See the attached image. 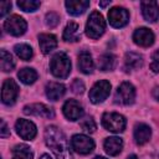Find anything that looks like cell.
Returning <instances> with one entry per match:
<instances>
[{
	"label": "cell",
	"mask_w": 159,
	"mask_h": 159,
	"mask_svg": "<svg viewBox=\"0 0 159 159\" xmlns=\"http://www.w3.org/2000/svg\"><path fill=\"white\" fill-rule=\"evenodd\" d=\"M81 39L80 34V26L77 22H68L63 30V40L67 42H76Z\"/></svg>",
	"instance_id": "cell-22"
},
{
	"label": "cell",
	"mask_w": 159,
	"mask_h": 159,
	"mask_svg": "<svg viewBox=\"0 0 159 159\" xmlns=\"http://www.w3.org/2000/svg\"><path fill=\"white\" fill-rule=\"evenodd\" d=\"M0 137L2 138H6V137H10V130L5 123L4 119H1V128H0Z\"/></svg>",
	"instance_id": "cell-35"
},
{
	"label": "cell",
	"mask_w": 159,
	"mask_h": 159,
	"mask_svg": "<svg viewBox=\"0 0 159 159\" xmlns=\"http://www.w3.org/2000/svg\"><path fill=\"white\" fill-rule=\"evenodd\" d=\"M140 7H142L143 17L148 22H155L159 19V5L157 1H153V0L142 1Z\"/></svg>",
	"instance_id": "cell-15"
},
{
	"label": "cell",
	"mask_w": 159,
	"mask_h": 159,
	"mask_svg": "<svg viewBox=\"0 0 159 159\" xmlns=\"http://www.w3.org/2000/svg\"><path fill=\"white\" fill-rule=\"evenodd\" d=\"M152 94H153V97H154L157 101H159V86H157V87L153 89Z\"/></svg>",
	"instance_id": "cell-36"
},
{
	"label": "cell",
	"mask_w": 159,
	"mask_h": 159,
	"mask_svg": "<svg viewBox=\"0 0 159 159\" xmlns=\"http://www.w3.org/2000/svg\"><path fill=\"white\" fill-rule=\"evenodd\" d=\"M14 50H15V53L21 60H24V61H30L31 57H32V55H34L31 46H29L26 43H17V45H15Z\"/></svg>",
	"instance_id": "cell-28"
},
{
	"label": "cell",
	"mask_w": 159,
	"mask_h": 159,
	"mask_svg": "<svg viewBox=\"0 0 159 159\" xmlns=\"http://www.w3.org/2000/svg\"><path fill=\"white\" fill-rule=\"evenodd\" d=\"M11 9V2L10 1H1L0 2V16L4 17Z\"/></svg>",
	"instance_id": "cell-34"
},
{
	"label": "cell",
	"mask_w": 159,
	"mask_h": 159,
	"mask_svg": "<svg viewBox=\"0 0 159 159\" xmlns=\"http://www.w3.org/2000/svg\"><path fill=\"white\" fill-rule=\"evenodd\" d=\"M45 143L52 150L56 159H72L68 142L57 127L50 125L45 129Z\"/></svg>",
	"instance_id": "cell-1"
},
{
	"label": "cell",
	"mask_w": 159,
	"mask_h": 159,
	"mask_svg": "<svg viewBox=\"0 0 159 159\" xmlns=\"http://www.w3.org/2000/svg\"><path fill=\"white\" fill-rule=\"evenodd\" d=\"M123 149V140L119 137H109L104 140V150L108 155L116 157Z\"/></svg>",
	"instance_id": "cell-18"
},
{
	"label": "cell",
	"mask_w": 159,
	"mask_h": 159,
	"mask_svg": "<svg viewBox=\"0 0 159 159\" xmlns=\"http://www.w3.org/2000/svg\"><path fill=\"white\" fill-rule=\"evenodd\" d=\"M15 129H16V133H17L22 139H25V140H31V139H34V138L36 137V133H37L36 125H35L32 122H30V120H27V119H22V118H20V119L16 120V123H15Z\"/></svg>",
	"instance_id": "cell-11"
},
{
	"label": "cell",
	"mask_w": 159,
	"mask_h": 159,
	"mask_svg": "<svg viewBox=\"0 0 159 159\" xmlns=\"http://www.w3.org/2000/svg\"><path fill=\"white\" fill-rule=\"evenodd\" d=\"M40 159H52V158H51L48 154H42V155L40 157Z\"/></svg>",
	"instance_id": "cell-38"
},
{
	"label": "cell",
	"mask_w": 159,
	"mask_h": 159,
	"mask_svg": "<svg viewBox=\"0 0 159 159\" xmlns=\"http://www.w3.org/2000/svg\"><path fill=\"white\" fill-rule=\"evenodd\" d=\"M117 58L112 53H104L98 58V67L101 71H111L114 68Z\"/></svg>",
	"instance_id": "cell-25"
},
{
	"label": "cell",
	"mask_w": 159,
	"mask_h": 159,
	"mask_svg": "<svg viewBox=\"0 0 159 159\" xmlns=\"http://www.w3.org/2000/svg\"><path fill=\"white\" fill-rule=\"evenodd\" d=\"M34 153L26 144H19L12 149V159H32Z\"/></svg>",
	"instance_id": "cell-24"
},
{
	"label": "cell",
	"mask_w": 159,
	"mask_h": 159,
	"mask_svg": "<svg viewBox=\"0 0 159 159\" xmlns=\"http://www.w3.org/2000/svg\"><path fill=\"white\" fill-rule=\"evenodd\" d=\"M39 45L42 53L47 55L57 47V39L52 34H41L39 35Z\"/></svg>",
	"instance_id": "cell-16"
},
{
	"label": "cell",
	"mask_w": 159,
	"mask_h": 159,
	"mask_svg": "<svg viewBox=\"0 0 159 159\" xmlns=\"http://www.w3.org/2000/svg\"><path fill=\"white\" fill-rule=\"evenodd\" d=\"M51 73L57 78H67L71 72V61L65 52H57L50 61Z\"/></svg>",
	"instance_id": "cell-2"
},
{
	"label": "cell",
	"mask_w": 159,
	"mask_h": 159,
	"mask_svg": "<svg viewBox=\"0 0 159 159\" xmlns=\"http://www.w3.org/2000/svg\"><path fill=\"white\" fill-rule=\"evenodd\" d=\"M80 125L87 133H93L97 129V124H96V122H94V119L92 117H86L84 119H82L80 122Z\"/></svg>",
	"instance_id": "cell-30"
},
{
	"label": "cell",
	"mask_w": 159,
	"mask_h": 159,
	"mask_svg": "<svg viewBox=\"0 0 159 159\" xmlns=\"http://www.w3.org/2000/svg\"><path fill=\"white\" fill-rule=\"evenodd\" d=\"M4 29L7 34H10L12 36H21L25 34V31L27 29V24L21 16L11 15L5 20Z\"/></svg>",
	"instance_id": "cell-6"
},
{
	"label": "cell",
	"mask_w": 159,
	"mask_h": 159,
	"mask_svg": "<svg viewBox=\"0 0 159 159\" xmlns=\"http://www.w3.org/2000/svg\"><path fill=\"white\" fill-rule=\"evenodd\" d=\"M133 41L142 47H149L154 42V34L147 27H139L133 34Z\"/></svg>",
	"instance_id": "cell-14"
},
{
	"label": "cell",
	"mask_w": 159,
	"mask_h": 159,
	"mask_svg": "<svg viewBox=\"0 0 159 159\" xmlns=\"http://www.w3.org/2000/svg\"><path fill=\"white\" fill-rule=\"evenodd\" d=\"M19 94V86L16 84V82L12 78H6L2 83V88H1V101L2 103L11 106L15 103L16 98Z\"/></svg>",
	"instance_id": "cell-9"
},
{
	"label": "cell",
	"mask_w": 159,
	"mask_h": 159,
	"mask_svg": "<svg viewBox=\"0 0 159 159\" xmlns=\"http://www.w3.org/2000/svg\"><path fill=\"white\" fill-rule=\"evenodd\" d=\"M40 5H41V2L37 1V0H19L17 1V6L21 10L27 11V12L36 11L40 7Z\"/></svg>",
	"instance_id": "cell-29"
},
{
	"label": "cell",
	"mask_w": 159,
	"mask_h": 159,
	"mask_svg": "<svg viewBox=\"0 0 159 159\" xmlns=\"http://www.w3.org/2000/svg\"><path fill=\"white\" fill-rule=\"evenodd\" d=\"M93 159H106V158H103V157H94Z\"/></svg>",
	"instance_id": "cell-40"
},
{
	"label": "cell",
	"mask_w": 159,
	"mask_h": 159,
	"mask_svg": "<svg viewBox=\"0 0 159 159\" xmlns=\"http://www.w3.org/2000/svg\"><path fill=\"white\" fill-rule=\"evenodd\" d=\"M0 66L4 72H10L15 67V60L12 58L11 53H9L6 50H1V58H0Z\"/></svg>",
	"instance_id": "cell-27"
},
{
	"label": "cell",
	"mask_w": 159,
	"mask_h": 159,
	"mask_svg": "<svg viewBox=\"0 0 159 159\" xmlns=\"http://www.w3.org/2000/svg\"><path fill=\"white\" fill-rule=\"evenodd\" d=\"M63 114L67 119L70 120H77L83 116V108L80 104V102L75 101V99H68L65 102L63 107H62Z\"/></svg>",
	"instance_id": "cell-13"
},
{
	"label": "cell",
	"mask_w": 159,
	"mask_h": 159,
	"mask_svg": "<svg viewBox=\"0 0 159 159\" xmlns=\"http://www.w3.org/2000/svg\"><path fill=\"white\" fill-rule=\"evenodd\" d=\"M124 66L128 71L138 70L143 66V57L135 52H127L124 57Z\"/></svg>",
	"instance_id": "cell-23"
},
{
	"label": "cell",
	"mask_w": 159,
	"mask_h": 159,
	"mask_svg": "<svg viewBox=\"0 0 159 159\" xmlns=\"http://www.w3.org/2000/svg\"><path fill=\"white\" fill-rule=\"evenodd\" d=\"M71 147L78 154H88L94 149V142L86 134H75L71 138Z\"/></svg>",
	"instance_id": "cell-7"
},
{
	"label": "cell",
	"mask_w": 159,
	"mask_h": 159,
	"mask_svg": "<svg viewBox=\"0 0 159 159\" xmlns=\"http://www.w3.org/2000/svg\"><path fill=\"white\" fill-rule=\"evenodd\" d=\"M111 93V83L106 80H101L93 84V87L89 89V99L92 103H101Z\"/></svg>",
	"instance_id": "cell-5"
},
{
	"label": "cell",
	"mask_w": 159,
	"mask_h": 159,
	"mask_svg": "<svg viewBox=\"0 0 159 159\" xmlns=\"http://www.w3.org/2000/svg\"><path fill=\"white\" fill-rule=\"evenodd\" d=\"M17 77L20 78V81L25 84H32L36 80H37V72L34 68L30 67H25L22 70L19 71Z\"/></svg>",
	"instance_id": "cell-26"
},
{
	"label": "cell",
	"mask_w": 159,
	"mask_h": 159,
	"mask_svg": "<svg viewBox=\"0 0 159 159\" xmlns=\"http://www.w3.org/2000/svg\"><path fill=\"white\" fill-rule=\"evenodd\" d=\"M71 89H72L73 93L81 94V93H83V91H84V84H83V82H82L81 80L76 78V80L72 82V84H71Z\"/></svg>",
	"instance_id": "cell-32"
},
{
	"label": "cell",
	"mask_w": 159,
	"mask_h": 159,
	"mask_svg": "<svg viewBox=\"0 0 159 159\" xmlns=\"http://www.w3.org/2000/svg\"><path fill=\"white\" fill-rule=\"evenodd\" d=\"M152 137V129L144 123H139L134 127V139L138 145H143L149 142Z\"/></svg>",
	"instance_id": "cell-17"
},
{
	"label": "cell",
	"mask_w": 159,
	"mask_h": 159,
	"mask_svg": "<svg viewBox=\"0 0 159 159\" xmlns=\"http://www.w3.org/2000/svg\"><path fill=\"white\" fill-rule=\"evenodd\" d=\"M127 124L125 118L116 112H107L102 116V125L113 133H120L124 130Z\"/></svg>",
	"instance_id": "cell-4"
},
{
	"label": "cell",
	"mask_w": 159,
	"mask_h": 159,
	"mask_svg": "<svg viewBox=\"0 0 159 159\" xmlns=\"http://www.w3.org/2000/svg\"><path fill=\"white\" fill-rule=\"evenodd\" d=\"M150 70H152L154 73H158V72H159V50H157V51L152 55Z\"/></svg>",
	"instance_id": "cell-33"
},
{
	"label": "cell",
	"mask_w": 159,
	"mask_h": 159,
	"mask_svg": "<svg viewBox=\"0 0 159 159\" xmlns=\"http://www.w3.org/2000/svg\"><path fill=\"white\" fill-rule=\"evenodd\" d=\"M135 99V88L129 82H123L116 92V103L129 106Z\"/></svg>",
	"instance_id": "cell-8"
},
{
	"label": "cell",
	"mask_w": 159,
	"mask_h": 159,
	"mask_svg": "<svg viewBox=\"0 0 159 159\" xmlns=\"http://www.w3.org/2000/svg\"><path fill=\"white\" fill-rule=\"evenodd\" d=\"M24 113L26 116H36V117H45V118H53L55 112L51 107L43 103H32L24 107Z\"/></svg>",
	"instance_id": "cell-12"
},
{
	"label": "cell",
	"mask_w": 159,
	"mask_h": 159,
	"mask_svg": "<svg viewBox=\"0 0 159 159\" xmlns=\"http://www.w3.org/2000/svg\"><path fill=\"white\" fill-rule=\"evenodd\" d=\"M78 68L82 73H92L94 68V63L92 60V56L87 51H82L78 55Z\"/></svg>",
	"instance_id": "cell-21"
},
{
	"label": "cell",
	"mask_w": 159,
	"mask_h": 159,
	"mask_svg": "<svg viewBox=\"0 0 159 159\" xmlns=\"http://www.w3.org/2000/svg\"><path fill=\"white\" fill-rule=\"evenodd\" d=\"M104 30H106V21L102 14L98 11H92L86 24V35L89 39H98L103 35Z\"/></svg>",
	"instance_id": "cell-3"
},
{
	"label": "cell",
	"mask_w": 159,
	"mask_h": 159,
	"mask_svg": "<svg viewBox=\"0 0 159 159\" xmlns=\"http://www.w3.org/2000/svg\"><path fill=\"white\" fill-rule=\"evenodd\" d=\"M108 20L113 27H117V29L123 27L129 21V12L124 7L114 6L108 12Z\"/></svg>",
	"instance_id": "cell-10"
},
{
	"label": "cell",
	"mask_w": 159,
	"mask_h": 159,
	"mask_svg": "<svg viewBox=\"0 0 159 159\" xmlns=\"http://www.w3.org/2000/svg\"><path fill=\"white\" fill-rule=\"evenodd\" d=\"M45 19H46V25L48 27H55L60 22V16L56 12H48V14H46V17Z\"/></svg>",
	"instance_id": "cell-31"
},
{
	"label": "cell",
	"mask_w": 159,
	"mask_h": 159,
	"mask_svg": "<svg viewBox=\"0 0 159 159\" xmlns=\"http://www.w3.org/2000/svg\"><path fill=\"white\" fill-rule=\"evenodd\" d=\"M67 11L73 15V16H78L81 14H83L88 7H89V1L87 0H67L65 2Z\"/></svg>",
	"instance_id": "cell-19"
},
{
	"label": "cell",
	"mask_w": 159,
	"mask_h": 159,
	"mask_svg": "<svg viewBox=\"0 0 159 159\" xmlns=\"http://www.w3.org/2000/svg\"><path fill=\"white\" fill-rule=\"evenodd\" d=\"M45 91H46V96L48 99L57 101L66 93V87L58 82H50L46 84Z\"/></svg>",
	"instance_id": "cell-20"
},
{
	"label": "cell",
	"mask_w": 159,
	"mask_h": 159,
	"mask_svg": "<svg viewBox=\"0 0 159 159\" xmlns=\"http://www.w3.org/2000/svg\"><path fill=\"white\" fill-rule=\"evenodd\" d=\"M111 4V0H108V1H103V2H99V6H102V7H106L107 5H109Z\"/></svg>",
	"instance_id": "cell-37"
},
{
	"label": "cell",
	"mask_w": 159,
	"mask_h": 159,
	"mask_svg": "<svg viewBox=\"0 0 159 159\" xmlns=\"http://www.w3.org/2000/svg\"><path fill=\"white\" fill-rule=\"evenodd\" d=\"M127 159H138V158H137V155H134V154H133V155H129Z\"/></svg>",
	"instance_id": "cell-39"
}]
</instances>
